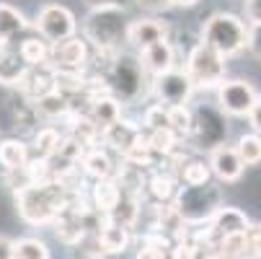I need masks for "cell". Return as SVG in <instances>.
I'll return each instance as SVG.
<instances>
[{
	"instance_id": "obj_1",
	"label": "cell",
	"mask_w": 261,
	"mask_h": 259,
	"mask_svg": "<svg viewBox=\"0 0 261 259\" xmlns=\"http://www.w3.org/2000/svg\"><path fill=\"white\" fill-rule=\"evenodd\" d=\"M18 218L29 226H52L57 215L65 210L67 190L60 181H36L13 192Z\"/></svg>"
},
{
	"instance_id": "obj_2",
	"label": "cell",
	"mask_w": 261,
	"mask_h": 259,
	"mask_svg": "<svg viewBox=\"0 0 261 259\" xmlns=\"http://www.w3.org/2000/svg\"><path fill=\"white\" fill-rule=\"evenodd\" d=\"M132 18L122 6H106V8H91L86 18L81 21L83 26V39L88 47L101 50V52H122L127 44V31H129Z\"/></svg>"
},
{
	"instance_id": "obj_3",
	"label": "cell",
	"mask_w": 261,
	"mask_h": 259,
	"mask_svg": "<svg viewBox=\"0 0 261 259\" xmlns=\"http://www.w3.org/2000/svg\"><path fill=\"white\" fill-rule=\"evenodd\" d=\"M101 78L106 83V91L122 106L129 104V101H137L147 88H150V76L142 70L137 55H132V52H119L114 57V62H111V67Z\"/></svg>"
},
{
	"instance_id": "obj_4",
	"label": "cell",
	"mask_w": 261,
	"mask_h": 259,
	"mask_svg": "<svg viewBox=\"0 0 261 259\" xmlns=\"http://www.w3.org/2000/svg\"><path fill=\"white\" fill-rule=\"evenodd\" d=\"M248 23L236 13H212L202 26V44L212 47L222 57H236L248 47Z\"/></svg>"
},
{
	"instance_id": "obj_5",
	"label": "cell",
	"mask_w": 261,
	"mask_h": 259,
	"mask_svg": "<svg viewBox=\"0 0 261 259\" xmlns=\"http://www.w3.org/2000/svg\"><path fill=\"white\" fill-rule=\"evenodd\" d=\"M173 205L186 226H202L225 202H222V190L215 181H207L199 187H181Z\"/></svg>"
},
{
	"instance_id": "obj_6",
	"label": "cell",
	"mask_w": 261,
	"mask_h": 259,
	"mask_svg": "<svg viewBox=\"0 0 261 259\" xmlns=\"http://www.w3.org/2000/svg\"><path fill=\"white\" fill-rule=\"evenodd\" d=\"M225 57L217 55L212 47L197 42L192 44V50L186 52V65L184 73L192 78L194 88H217L222 81H225Z\"/></svg>"
},
{
	"instance_id": "obj_7",
	"label": "cell",
	"mask_w": 261,
	"mask_h": 259,
	"mask_svg": "<svg viewBox=\"0 0 261 259\" xmlns=\"http://www.w3.org/2000/svg\"><path fill=\"white\" fill-rule=\"evenodd\" d=\"M34 29L39 31V36L47 44H57V42H65V39H70V36H75L78 18L67 6L49 3V6H44L39 13H36Z\"/></svg>"
},
{
	"instance_id": "obj_8",
	"label": "cell",
	"mask_w": 261,
	"mask_h": 259,
	"mask_svg": "<svg viewBox=\"0 0 261 259\" xmlns=\"http://www.w3.org/2000/svg\"><path fill=\"white\" fill-rule=\"evenodd\" d=\"M228 137V120L217 106H199L194 109V130H192V143L199 151H212L222 145Z\"/></svg>"
},
{
	"instance_id": "obj_9",
	"label": "cell",
	"mask_w": 261,
	"mask_h": 259,
	"mask_svg": "<svg viewBox=\"0 0 261 259\" xmlns=\"http://www.w3.org/2000/svg\"><path fill=\"white\" fill-rule=\"evenodd\" d=\"M150 91L158 99V104L163 106H181V104H189L194 96V83L192 78L184 73V67H171L161 76L150 78Z\"/></svg>"
},
{
	"instance_id": "obj_10",
	"label": "cell",
	"mask_w": 261,
	"mask_h": 259,
	"mask_svg": "<svg viewBox=\"0 0 261 259\" xmlns=\"http://www.w3.org/2000/svg\"><path fill=\"white\" fill-rule=\"evenodd\" d=\"M215 96H217V109L225 117H248L251 106L258 99L253 83L251 81H243V78L222 81L215 88Z\"/></svg>"
},
{
	"instance_id": "obj_11",
	"label": "cell",
	"mask_w": 261,
	"mask_h": 259,
	"mask_svg": "<svg viewBox=\"0 0 261 259\" xmlns=\"http://www.w3.org/2000/svg\"><path fill=\"white\" fill-rule=\"evenodd\" d=\"M207 169H210V174H212L220 184H233V181H238V179L243 176V171H246L243 161L238 158L236 145H228V143L212 148V151L207 153Z\"/></svg>"
},
{
	"instance_id": "obj_12",
	"label": "cell",
	"mask_w": 261,
	"mask_h": 259,
	"mask_svg": "<svg viewBox=\"0 0 261 259\" xmlns=\"http://www.w3.org/2000/svg\"><path fill=\"white\" fill-rule=\"evenodd\" d=\"M88 57H91V47L83 36H70L65 42H57L52 44V52H49V65L55 70H86L88 65Z\"/></svg>"
},
{
	"instance_id": "obj_13",
	"label": "cell",
	"mask_w": 261,
	"mask_h": 259,
	"mask_svg": "<svg viewBox=\"0 0 261 259\" xmlns=\"http://www.w3.org/2000/svg\"><path fill=\"white\" fill-rule=\"evenodd\" d=\"M171 34V26L163 21V18H137L129 23V31H127V44H132L137 52L150 47V44H158V42H166Z\"/></svg>"
},
{
	"instance_id": "obj_14",
	"label": "cell",
	"mask_w": 261,
	"mask_h": 259,
	"mask_svg": "<svg viewBox=\"0 0 261 259\" xmlns=\"http://www.w3.org/2000/svg\"><path fill=\"white\" fill-rule=\"evenodd\" d=\"M142 135H145L142 127H140L137 122L127 120V117H122V120H117L114 125H109V127L101 130V140H103V145H106V151H114V153H119V156H124Z\"/></svg>"
},
{
	"instance_id": "obj_15",
	"label": "cell",
	"mask_w": 261,
	"mask_h": 259,
	"mask_svg": "<svg viewBox=\"0 0 261 259\" xmlns=\"http://www.w3.org/2000/svg\"><path fill=\"white\" fill-rule=\"evenodd\" d=\"M137 60H140L142 70H145L150 78L161 76V73H166V70H171V67H178V65H176V44H173L171 39L140 50V52H137Z\"/></svg>"
},
{
	"instance_id": "obj_16",
	"label": "cell",
	"mask_w": 261,
	"mask_h": 259,
	"mask_svg": "<svg viewBox=\"0 0 261 259\" xmlns=\"http://www.w3.org/2000/svg\"><path fill=\"white\" fill-rule=\"evenodd\" d=\"M18 91L26 101L36 104L42 96L52 93L55 91V67L52 65H36V67H29L23 81L18 83Z\"/></svg>"
},
{
	"instance_id": "obj_17",
	"label": "cell",
	"mask_w": 261,
	"mask_h": 259,
	"mask_svg": "<svg viewBox=\"0 0 261 259\" xmlns=\"http://www.w3.org/2000/svg\"><path fill=\"white\" fill-rule=\"evenodd\" d=\"M86 117L98 127H109L114 125L117 120L124 117V106L111 96V93H98V96H88V109H86Z\"/></svg>"
},
{
	"instance_id": "obj_18",
	"label": "cell",
	"mask_w": 261,
	"mask_h": 259,
	"mask_svg": "<svg viewBox=\"0 0 261 259\" xmlns=\"http://www.w3.org/2000/svg\"><path fill=\"white\" fill-rule=\"evenodd\" d=\"M178 190H181V181L171 171H153L150 176H147L142 192L150 197L155 205H171L176 200Z\"/></svg>"
},
{
	"instance_id": "obj_19",
	"label": "cell",
	"mask_w": 261,
	"mask_h": 259,
	"mask_svg": "<svg viewBox=\"0 0 261 259\" xmlns=\"http://www.w3.org/2000/svg\"><path fill=\"white\" fill-rule=\"evenodd\" d=\"M29 65L23 62L18 47L3 44L0 47V86L6 88H18V83L23 81Z\"/></svg>"
},
{
	"instance_id": "obj_20",
	"label": "cell",
	"mask_w": 261,
	"mask_h": 259,
	"mask_svg": "<svg viewBox=\"0 0 261 259\" xmlns=\"http://www.w3.org/2000/svg\"><path fill=\"white\" fill-rule=\"evenodd\" d=\"M81 169H83L86 176H91L96 181L117 174V163H114V158H111V151H106L103 145L88 148V151L83 153V158H81Z\"/></svg>"
},
{
	"instance_id": "obj_21",
	"label": "cell",
	"mask_w": 261,
	"mask_h": 259,
	"mask_svg": "<svg viewBox=\"0 0 261 259\" xmlns=\"http://www.w3.org/2000/svg\"><path fill=\"white\" fill-rule=\"evenodd\" d=\"M122 200V190H119V184L114 176H109V179H98L93 187H91V207L96 213H101L103 218L114 210V205Z\"/></svg>"
},
{
	"instance_id": "obj_22",
	"label": "cell",
	"mask_w": 261,
	"mask_h": 259,
	"mask_svg": "<svg viewBox=\"0 0 261 259\" xmlns=\"http://www.w3.org/2000/svg\"><path fill=\"white\" fill-rule=\"evenodd\" d=\"M96 241H98L103 256L106 254H124L129 249V244H132V231L106 220V223L98 228V233H96Z\"/></svg>"
},
{
	"instance_id": "obj_23",
	"label": "cell",
	"mask_w": 261,
	"mask_h": 259,
	"mask_svg": "<svg viewBox=\"0 0 261 259\" xmlns=\"http://www.w3.org/2000/svg\"><path fill=\"white\" fill-rule=\"evenodd\" d=\"M31 153H29V145L21 137H6L0 140V166L6 171H21L26 169Z\"/></svg>"
},
{
	"instance_id": "obj_24",
	"label": "cell",
	"mask_w": 261,
	"mask_h": 259,
	"mask_svg": "<svg viewBox=\"0 0 261 259\" xmlns=\"http://www.w3.org/2000/svg\"><path fill=\"white\" fill-rule=\"evenodd\" d=\"M26 29H29V21L23 11H18L11 3H0V44H8Z\"/></svg>"
},
{
	"instance_id": "obj_25",
	"label": "cell",
	"mask_w": 261,
	"mask_h": 259,
	"mask_svg": "<svg viewBox=\"0 0 261 259\" xmlns=\"http://www.w3.org/2000/svg\"><path fill=\"white\" fill-rule=\"evenodd\" d=\"M67 120H70L67 135H70L72 140H78V143L86 148V151H88V148H96V145H98L101 130H98L88 117H83V114H67Z\"/></svg>"
},
{
	"instance_id": "obj_26",
	"label": "cell",
	"mask_w": 261,
	"mask_h": 259,
	"mask_svg": "<svg viewBox=\"0 0 261 259\" xmlns=\"http://www.w3.org/2000/svg\"><path fill=\"white\" fill-rule=\"evenodd\" d=\"M137 218H140V200L137 197H127V195H122V200L114 205V210L106 215L109 223H117V226L129 228V231L137 226Z\"/></svg>"
},
{
	"instance_id": "obj_27",
	"label": "cell",
	"mask_w": 261,
	"mask_h": 259,
	"mask_svg": "<svg viewBox=\"0 0 261 259\" xmlns=\"http://www.w3.org/2000/svg\"><path fill=\"white\" fill-rule=\"evenodd\" d=\"M168 127L178 140H189L194 130V109L189 104L181 106H168Z\"/></svg>"
},
{
	"instance_id": "obj_28",
	"label": "cell",
	"mask_w": 261,
	"mask_h": 259,
	"mask_svg": "<svg viewBox=\"0 0 261 259\" xmlns=\"http://www.w3.org/2000/svg\"><path fill=\"white\" fill-rule=\"evenodd\" d=\"M18 52L23 57V62L29 67H36V65H49V52H52V44H47L42 36H29L18 44Z\"/></svg>"
},
{
	"instance_id": "obj_29",
	"label": "cell",
	"mask_w": 261,
	"mask_h": 259,
	"mask_svg": "<svg viewBox=\"0 0 261 259\" xmlns=\"http://www.w3.org/2000/svg\"><path fill=\"white\" fill-rule=\"evenodd\" d=\"M171 246L173 241L155 233V231H147L140 241V249H137V259H168L171 254Z\"/></svg>"
},
{
	"instance_id": "obj_30",
	"label": "cell",
	"mask_w": 261,
	"mask_h": 259,
	"mask_svg": "<svg viewBox=\"0 0 261 259\" xmlns=\"http://www.w3.org/2000/svg\"><path fill=\"white\" fill-rule=\"evenodd\" d=\"M60 143H62V132L57 127H42V130H36L34 132V143H31L34 145V158H42V161L52 158L57 153Z\"/></svg>"
},
{
	"instance_id": "obj_31",
	"label": "cell",
	"mask_w": 261,
	"mask_h": 259,
	"mask_svg": "<svg viewBox=\"0 0 261 259\" xmlns=\"http://www.w3.org/2000/svg\"><path fill=\"white\" fill-rule=\"evenodd\" d=\"M145 143L147 148H150V153L153 156H161V158H168L176 148H178V137L173 135L171 127H163V130H150V132H145Z\"/></svg>"
},
{
	"instance_id": "obj_32",
	"label": "cell",
	"mask_w": 261,
	"mask_h": 259,
	"mask_svg": "<svg viewBox=\"0 0 261 259\" xmlns=\"http://www.w3.org/2000/svg\"><path fill=\"white\" fill-rule=\"evenodd\" d=\"M34 109H36V114H42L47 120H60V117L70 114V99H65L62 93L52 91V93H47V96H42L39 101H36Z\"/></svg>"
},
{
	"instance_id": "obj_33",
	"label": "cell",
	"mask_w": 261,
	"mask_h": 259,
	"mask_svg": "<svg viewBox=\"0 0 261 259\" xmlns=\"http://www.w3.org/2000/svg\"><path fill=\"white\" fill-rule=\"evenodd\" d=\"M13 259H52V254L42 239L23 236L13 241Z\"/></svg>"
},
{
	"instance_id": "obj_34",
	"label": "cell",
	"mask_w": 261,
	"mask_h": 259,
	"mask_svg": "<svg viewBox=\"0 0 261 259\" xmlns=\"http://www.w3.org/2000/svg\"><path fill=\"white\" fill-rule=\"evenodd\" d=\"M238 158L243 161V166H258L261 163V137L256 132H246L238 137L236 143Z\"/></svg>"
},
{
	"instance_id": "obj_35",
	"label": "cell",
	"mask_w": 261,
	"mask_h": 259,
	"mask_svg": "<svg viewBox=\"0 0 261 259\" xmlns=\"http://www.w3.org/2000/svg\"><path fill=\"white\" fill-rule=\"evenodd\" d=\"M225 259H246L248 256V249H246V233H233V236H225L222 241H217L215 246Z\"/></svg>"
},
{
	"instance_id": "obj_36",
	"label": "cell",
	"mask_w": 261,
	"mask_h": 259,
	"mask_svg": "<svg viewBox=\"0 0 261 259\" xmlns=\"http://www.w3.org/2000/svg\"><path fill=\"white\" fill-rule=\"evenodd\" d=\"M199 251H202V246L192 239L189 228H186V233H184L181 239H176V241H173L168 259H199Z\"/></svg>"
},
{
	"instance_id": "obj_37",
	"label": "cell",
	"mask_w": 261,
	"mask_h": 259,
	"mask_svg": "<svg viewBox=\"0 0 261 259\" xmlns=\"http://www.w3.org/2000/svg\"><path fill=\"white\" fill-rule=\"evenodd\" d=\"M140 127H145L147 132L150 130H163V127H168V106H163V104H150L142 112V122H140Z\"/></svg>"
},
{
	"instance_id": "obj_38",
	"label": "cell",
	"mask_w": 261,
	"mask_h": 259,
	"mask_svg": "<svg viewBox=\"0 0 261 259\" xmlns=\"http://www.w3.org/2000/svg\"><path fill=\"white\" fill-rule=\"evenodd\" d=\"M246 249H248V259H261V223H251L248 226Z\"/></svg>"
},
{
	"instance_id": "obj_39",
	"label": "cell",
	"mask_w": 261,
	"mask_h": 259,
	"mask_svg": "<svg viewBox=\"0 0 261 259\" xmlns=\"http://www.w3.org/2000/svg\"><path fill=\"white\" fill-rule=\"evenodd\" d=\"M243 13L248 26H261V0H243Z\"/></svg>"
},
{
	"instance_id": "obj_40",
	"label": "cell",
	"mask_w": 261,
	"mask_h": 259,
	"mask_svg": "<svg viewBox=\"0 0 261 259\" xmlns=\"http://www.w3.org/2000/svg\"><path fill=\"white\" fill-rule=\"evenodd\" d=\"M246 50L261 62V26H251L248 29V47Z\"/></svg>"
},
{
	"instance_id": "obj_41",
	"label": "cell",
	"mask_w": 261,
	"mask_h": 259,
	"mask_svg": "<svg viewBox=\"0 0 261 259\" xmlns=\"http://www.w3.org/2000/svg\"><path fill=\"white\" fill-rule=\"evenodd\" d=\"M135 3L147 13H163L171 8V0H135Z\"/></svg>"
},
{
	"instance_id": "obj_42",
	"label": "cell",
	"mask_w": 261,
	"mask_h": 259,
	"mask_svg": "<svg viewBox=\"0 0 261 259\" xmlns=\"http://www.w3.org/2000/svg\"><path fill=\"white\" fill-rule=\"evenodd\" d=\"M248 125H251V130L261 137V96L256 99V104L251 106V112H248Z\"/></svg>"
},
{
	"instance_id": "obj_43",
	"label": "cell",
	"mask_w": 261,
	"mask_h": 259,
	"mask_svg": "<svg viewBox=\"0 0 261 259\" xmlns=\"http://www.w3.org/2000/svg\"><path fill=\"white\" fill-rule=\"evenodd\" d=\"M0 259H13V239L0 236Z\"/></svg>"
},
{
	"instance_id": "obj_44",
	"label": "cell",
	"mask_w": 261,
	"mask_h": 259,
	"mask_svg": "<svg viewBox=\"0 0 261 259\" xmlns=\"http://www.w3.org/2000/svg\"><path fill=\"white\" fill-rule=\"evenodd\" d=\"M88 11L91 8H106V6H119V0H86Z\"/></svg>"
},
{
	"instance_id": "obj_45",
	"label": "cell",
	"mask_w": 261,
	"mask_h": 259,
	"mask_svg": "<svg viewBox=\"0 0 261 259\" xmlns=\"http://www.w3.org/2000/svg\"><path fill=\"white\" fill-rule=\"evenodd\" d=\"M199 0H171V8H192Z\"/></svg>"
},
{
	"instance_id": "obj_46",
	"label": "cell",
	"mask_w": 261,
	"mask_h": 259,
	"mask_svg": "<svg viewBox=\"0 0 261 259\" xmlns=\"http://www.w3.org/2000/svg\"><path fill=\"white\" fill-rule=\"evenodd\" d=\"M0 47H3V44H0Z\"/></svg>"
}]
</instances>
